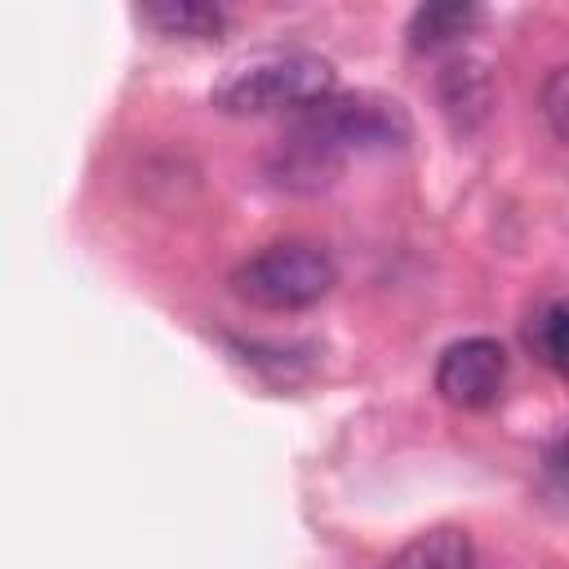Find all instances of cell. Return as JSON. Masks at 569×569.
<instances>
[{"mask_svg":"<svg viewBox=\"0 0 569 569\" xmlns=\"http://www.w3.org/2000/svg\"><path fill=\"white\" fill-rule=\"evenodd\" d=\"M409 138L400 102L378 93H329L298 116L280 138L276 173L289 187H320V173H333L356 151H387Z\"/></svg>","mask_w":569,"mask_h":569,"instance_id":"6da1fadb","label":"cell"},{"mask_svg":"<svg viewBox=\"0 0 569 569\" xmlns=\"http://www.w3.org/2000/svg\"><path fill=\"white\" fill-rule=\"evenodd\" d=\"M333 93V67L311 49H253L213 80L209 98L227 116L307 111Z\"/></svg>","mask_w":569,"mask_h":569,"instance_id":"7a4b0ae2","label":"cell"},{"mask_svg":"<svg viewBox=\"0 0 569 569\" xmlns=\"http://www.w3.org/2000/svg\"><path fill=\"white\" fill-rule=\"evenodd\" d=\"M338 280V267L325 249L302 244V240H276L258 253H249L231 271V289L262 307V311H298L320 302Z\"/></svg>","mask_w":569,"mask_h":569,"instance_id":"3957f363","label":"cell"},{"mask_svg":"<svg viewBox=\"0 0 569 569\" xmlns=\"http://www.w3.org/2000/svg\"><path fill=\"white\" fill-rule=\"evenodd\" d=\"M507 387V351L493 338H458L436 360V391L458 409H489Z\"/></svg>","mask_w":569,"mask_h":569,"instance_id":"277c9868","label":"cell"},{"mask_svg":"<svg viewBox=\"0 0 569 569\" xmlns=\"http://www.w3.org/2000/svg\"><path fill=\"white\" fill-rule=\"evenodd\" d=\"M436 89H440V111L453 120V129H471V124H480L485 111H489V102H493L489 71H485L480 62H471V58L449 62V67L440 71Z\"/></svg>","mask_w":569,"mask_h":569,"instance_id":"5b68a950","label":"cell"},{"mask_svg":"<svg viewBox=\"0 0 569 569\" xmlns=\"http://www.w3.org/2000/svg\"><path fill=\"white\" fill-rule=\"evenodd\" d=\"M382 569H476V547L467 529L440 525L409 538L391 560H382Z\"/></svg>","mask_w":569,"mask_h":569,"instance_id":"8992f818","label":"cell"},{"mask_svg":"<svg viewBox=\"0 0 569 569\" xmlns=\"http://www.w3.org/2000/svg\"><path fill=\"white\" fill-rule=\"evenodd\" d=\"M476 22H480L476 4H418L405 36H409V49L427 53V49H445V44L462 40Z\"/></svg>","mask_w":569,"mask_h":569,"instance_id":"52a82bcc","label":"cell"},{"mask_svg":"<svg viewBox=\"0 0 569 569\" xmlns=\"http://www.w3.org/2000/svg\"><path fill=\"white\" fill-rule=\"evenodd\" d=\"M138 18L147 27H156L160 36H178V40H209L222 31V9L218 4H196V0H164V4H142Z\"/></svg>","mask_w":569,"mask_h":569,"instance_id":"ba28073f","label":"cell"},{"mask_svg":"<svg viewBox=\"0 0 569 569\" xmlns=\"http://www.w3.org/2000/svg\"><path fill=\"white\" fill-rule=\"evenodd\" d=\"M529 347L542 365H551L556 373L569 378V298L538 311V320L529 325Z\"/></svg>","mask_w":569,"mask_h":569,"instance_id":"9c48e42d","label":"cell"},{"mask_svg":"<svg viewBox=\"0 0 569 569\" xmlns=\"http://www.w3.org/2000/svg\"><path fill=\"white\" fill-rule=\"evenodd\" d=\"M542 116L560 142H569V67H556L542 84Z\"/></svg>","mask_w":569,"mask_h":569,"instance_id":"30bf717a","label":"cell"},{"mask_svg":"<svg viewBox=\"0 0 569 569\" xmlns=\"http://www.w3.org/2000/svg\"><path fill=\"white\" fill-rule=\"evenodd\" d=\"M565 467H569V436H565Z\"/></svg>","mask_w":569,"mask_h":569,"instance_id":"8fae6325","label":"cell"}]
</instances>
